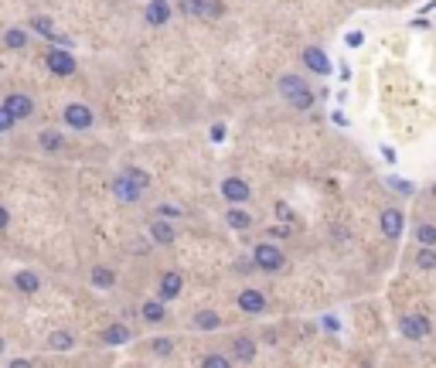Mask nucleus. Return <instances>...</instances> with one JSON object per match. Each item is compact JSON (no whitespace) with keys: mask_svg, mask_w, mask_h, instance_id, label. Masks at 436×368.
I'll list each match as a JSON object with an SVG mask.
<instances>
[{"mask_svg":"<svg viewBox=\"0 0 436 368\" xmlns=\"http://www.w3.org/2000/svg\"><path fill=\"white\" fill-rule=\"evenodd\" d=\"M27 24H31V31H38V34H41V38H48V41H55V38H58V31H55L51 17H45V14H34Z\"/></svg>","mask_w":436,"mask_h":368,"instance_id":"a878e982","label":"nucleus"},{"mask_svg":"<svg viewBox=\"0 0 436 368\" xmlns=\"http://www.w3.org/2000/svg\"><path fill=\"white\" fill-rule=\"evenodd\" d=\"M191 327L194 331H218L222 327V317H218V310H208L205 307V310H194L191 314Z\"/></svg>","mask_w":436,"mask_h":368,"instance_id":"a211bd4d","label":"nucleus"},{"mask_svg":"<svg viewBox=\"0 0 436 368\" xmlns=\"http://www.w3.org/2000/svg\"><path fill=\"white\" fill-rule=\"evenodd\" d=\"M413 239H416V246H436V222H416Z\"/></svg>","mask_w":436,"mask_h":368,"instance_id":"393cba45","label":"nucleus"},{"mask_svg":"<svg viewBox=\"0 0 436 368\" xmlns=\"http://www.w3.org/2000/svg\"><path fill=\"white\" fill-rule=\"evenodd\" d=\"M48 345H51L55 352H72V348H76V334H72V331H51Z\"/></svg>","mask_w":436,"mask_h":368,"instance_id":"bb28decb","label":"nucleus"},{"mask_svg":"<svg viewBox=\"0 0 436 368\" xmlns=\"http://www.w3.org/2000/svg\"><path fill=\"white\" fill-rule=\"evenodd\" d=\"M201 365H205V368H229V365H232V355H222V352H208V355L201 358Z\"/></svg>","mask_w":436,"mask_h":368,"instance_id":"c756f323","label":"nucleus"},{"mask_svg":"<svg viewBox=\"0 0 436 368\" xmlns=\"http://www.w3.org/2000/svg\"><path fill=\"white\" fill-rule=\"evenodd\" d=\"M126 171H130V174H133V178H137V181L144 184V187H150V174H147V171H144V168H126Z\"/></svg>","mask_w":436,"mask_h":368,"instance_id":"4c0bfd02","label":"nucleus"},{"mask_svg":"<svg viewBox=\"0 0 436 368\" xmlns=\"http://www.w3.org/2000/svg\"><path fill=\"white\" fill-rule=\"evenodd\" d=\"M7 225H10V211H7V208H3V205H0V232H3V229H7Z\"/></svg>","mask_w":436,"mask_h":368,"instance_id":"37998d69","label":"nucleus"},{"mask_svg":"<svg viewBox=\"0 0 436 368\" xmlns=\"http://www.w3.org/2000/svg\"><path fill=\"white\" fill-rule=\"evenodd\" d=\"M150 352H154V355H171V352H174V341H171V338H154V341H150Z\"/></svg>","mask_w":436,"mask_h":368,"instance_id":"2f4dec72","label":"nucleus"},{"mask_svg":"<svg viewBox=\"0 0 436 368\" xmlns=\"http://www.w3.org/2000/svg\"><path fill=\"white\" fill-rule=\"evenodd\" d=\"M331 235H334V242H341V246L348 242V229H345V225H334V229H331Z\"/></svg>","mask_w":436,"mask_h":368,"instance_id":"58836bf2","label":"nucleus"},{"mask_svg":"<svg viewBox=\"0 0 436 368\" xmlns=\"http://www.w3.org/2000/svg\"><path fill=\"white\" fill-rule=\"evenodd\" d=\"M109 191L116 194V201H123V205H137V201L144 198V191H147V187L137 181L130 171H123V174H116V178L109 181Z\"/></svg>","mask_w":436,"mask_h":368,"instance_id":"20e7f679","label":"nucleus"},{"mask_svg":"<svg viewBox=\"0 0 436 368\" xmlns=\"http://www.w3.org/2000/svg\"><path fill=\"white\" fill-rule=\"evenodd\" d=\"M300 62H303V69L307 72H314V76H331V58H328V51L321 48V45H307L303 51H300Z\"/></svg>","mask_w":436,"mask_h":368,"instance_id":"1a4fd4ad","label":"nucleus"},{"mask_svg":"<svg viewBox=\"0 0 436 368\" xmlns=\"http://www.w3.org/2000/svg\"><path fill=\"white\" fill-rule=\"evenodd\" d=\"M382 157H385V164H395V161H399V154H395L389 143H382Z\"/></svg>","mask_w":436,"mask_h":368,"instance_id":"ea45409f","label":"nucleus"},{"mask_svg":"<svg viewBox=\"0 0 436 368\" xmlns=\"http://www.w3.org/2000/svg\"><path fill=\"white\" fill-rule=\"evenodd\" d=\"M171 14H174L171 0H150V3L144 7V17H147L150 27H164V24L171 21Z\"/></svg>","mask_w":436,"mask_h":368,"instance_id":"ddd939ff","label":"nucleus"},{"mask_svg":"<svg viewBox=\"0 0 436 368\" xmlns=\"http://www.w3.org/2000/svg\"><path fill=\"white\" fill-rule=\"evenodd\" d=\"M399 334L406 341H426L433 334V321L426 314H420V310H409V314L399 317Z\"/></svg>","mask_w":436,"mask_h":368,"instance_id":"7ed1b4c3","label":"nucleus"},{"mask_svg":"<svg viewBox=\"0 0 436 368\" xmlns=\"http://www.w3.org/2000/svg\"><path fill=\"white\" fill-rule=\"evenodd\" d=\"M276 218H279V222H290V225L297 222V215H293V208H290L286 201H276Z\"/></svg>","mask_w":436,"mask_h":368,"instance_id":"72a5a7b5","label":"nucleus"},{"mask_svg":"<svg viewBox=\"0 0 436 368\" xmlns=\"http://www.w3.org/2000/svg\"><path fill=\"white\" fill-rule=\"evenodd\" d=\"M130 338H133V334H130V327H126V324H119V321H116V324H109V327L102 331V341H106L109 348H123V345H130Z\"/></svg>","mask_w":436,"mask_h":368,"instance_id":"412c9836","label":"nucleus"},{"mask_svg":"<svg viewBox=\"0 0 436 368\" xmlns=\"http://www.w3.org/2000/svg\"><path fill=\"white\" fill-rule=\"evenodd\" d=\"M48 69L58 76V79H69V76H76L79 72V65H76V55H72V48H62V45H51V51H48Z\"/></svg>","mask_w":436,"mask_h":368,"instance_id":"423d86ee","label":"nucleus"},{"mask_svg":"<svg viewBox=\"0 0 436 368\" xmlns=\"http://www.w3.org/2000/svg\"><path fill=\"white\" fill-rule=\"evenodd\" d=\"M433 198H436V184H433Z\"/></svg>","mask_w":436,"mask_h":368,"instance_id":"a18cd8bd","label":"nucleus"},{"mask_svg":"<svg viewBox=\"0 0 436 368\" xmlns=\"http://www.w3.org/2000/svg\"><path fill=\"white\" fill-rule=\"evenodd\" d=\"M10 283H14L17 293H38V290H41V276L34 273V270H17Z\"/></svg>","mask_w":436,"mask_h":368,"instance_id":"6ab92c4d","label":"nucleus"},{"mask_svg":"<svg viewBox=\"0 0 436 368\" xmlns=\"http://www.w3.org/2000/svg\"><path fill=\"white\" fill-rule=\"evenodd\" d=\"M181 290H184V276L177 273V270H164L161 279H157V297L164 300V303H171L181 297Z\"/></svg>","mask_w":436,"mask_h":368,"instance_id":"9b49d317","label":"nucleus"},{"mask_svg":"<svg viewBox=\"0 0 436 368\" xmlns=\"http://www.w3.org/2000/svg\"><path fill=\"white\" fill-rule=\"evenodd\" d=\"M218 191H222V198L229 201V205H246L249 198H253V187L246 178H239V174H229L225 181L218 184Z\"/></svg>","mask_w":436,"mask_h":368,"instance_id":"6e6552de","label":"nucleus"},{"mask_svg":"<svg viewBox=\"0 0 436 368\" xmlns=\"http://www.w3.org/2000/svg\"><path fill=\"white\" fill-rule=\"evenodd\" d=\"M17 119H27V116H34V99L31 95H24V92H7L3 99H0Z\"/></svg>","mask_w":436,"mask_h":368,"instance_id":"f8f14e48","label":"nucleus"},{"mask_svg":"<svg viewBox=\"0 0 436 368\" xmlns=\"http://www.w3.org/2000/svg\"><path fill=\"white\" fill-rule=\"evenodd\" d=\"M14 123H17V116H14V113L0 102V133H10V130H14Z\"/></svg>","mask_w":436,"mask_h":368,"instance_id":"473e14b6","label":"nucleus"},{"mask_svg":"<svg viewBox=\"0 0 436 368\" xmlns=\"http://www.w3.org/2000/svg\"><path fill=\"white\" fill-rule=\"evenodd\" d=\"M157 215L161 218H181V208L177 205H157Z\"/></svg>","mask_w":436,"mask_h":368,"instance_id":"c9c22d12","label":"nucleus"},{"mask_svg":"<svg viewBox=\"0 0 436 368\" xmlns=\"http://www.w3.org/2000/svg\"><path fill=\"white\" fill-rule=\"evenodd\" d=\"M253 263H256V270L260 273H283L286 270V253L276 246V239H266L260 242L256 249H253Z\"/></svg>","mask_w":436,"mask_h":368,"instance_id":"f03ea898","label":"nucleus"},{"mask_svg":"<svg viewBox=\"0 0 436 368\" xmlns=\"http://www.w3.org/2000/svg\"><path fill=\"white\" fill-rule=\"evenodd\" d=\"M89 283H92V290H113L116 286V270L106 266V263H95L89 270Z\"/></svg>","mask_w":436,"mask_h":368,"instance_id":"4468645a","label":"nucleus"},{"mask_svg":"<svg viewBox=\"0 0 436 368\" xmlns=\"http://www.w3.org/2000/svg\"><path fill=\"white\" fill-rule=\"evenodd\" d=\"M211 140H215V143H222V140H225V126H222V123H218V126H211Z\"/></svg>","mask_w":436,"mask_h":368,"instance_id":"a19ab883","label":"nucleus"},{"mask_svg":"<svg viewBox=\"0 0 436 368\" xmlns=\"http://www.w3.org/2000/svg\"><path fill=\"white\" fill-rule=\"evenodd\" d=\"M256 341L253 338H236L232 341V348H229V355H232V362H239V365H246V362H256Z\"/></svg>","mask_w":436,"mask_h":368,"instance_id":"2eb2a0df","label":"nucleus"},{"mask_svg":"<svg viewBox=\"0 0 436 368\" xmlns=\"http://www.w3.org/2000/svg\"><path fill=\"white\" fill-rule=\"evenodd\" d=\"M150 239L157 246H174L177 232H174V225H171V218H161L157 215V222H150Z\"/></svg>","mask_w":436,"mask_h":368,"instance_id":"dca6fc26","label":"nucleus"},{"mask_svg":"<svg viewBox=\"0 0 436 368\" xmlns=\"http://www.w3.org/2000/svg\"><path fill=\"white\" fill-rule=\"evenodd\" d=\"M3 45H7L10 51H24V48L31 45V38H27L24 27H7V31H3Z\"/></svg>","mask_w":436,"mask_h":368,"instance_id":"5701e85b","label":"nucleus"},{"mask_svg":"<svg viewBox=\"0 0 436 368\" xmlns=\"http://www.w3.org/2000/svg\"><path fill=\"white\" fill-rule=\"evenodd\" d=\"M3 348H7V341H3V338H0V355H3Z\"/></svg>","mask_w":436,"mask_h":368,"instance_id":"c03bdc74","label":"nucleus"},{"mask_svg":"<svg viewBox=\"0 0 436 368\" xmlns=\"http://www.w3.org/2000/svg\"><path fill=\"white\" fill-rule=\"evenodd\" d=\"M378 229H382V235H385L389 242H395V239L406 232V211H402L399 205H385V208L378 211Z\"/></svg>","mask_w":436,"mask_h":368,"instance_id":"39448f33","label":"nucleus"},{"mask_svg":"<svg viewBox=\"0 0 436 368\" xmlns=\"http://www.w3.org/2000/svg\"><path fill=\"white\" fill-rule=\"evenodd\" d=\"M321 327H324L328 334H338V331H341V321H338L334 314H324V317H321Z\"/></svg>","mask_w":436,"mask_h":368,"instance_id":"f704fd0d","label":"nucleus"},{"mask_svg":"<svg viewBox=\"0 0 436 368\" xmlns=\"http://www.w3.org/2000/svg\"><path fill=\"white\" fill-rule=\"evenodd\" d=\"M140 317H144L147 324H164V321H168V303H164L161 297H154V300H144V307H140Z\"/></svg>","mask_w":436,"mask_h":368,"instance_id":"f3484780","label":"nucleus"},{"mask_svg":"<svg viewBox=\"0 0 436 368\" xmlns=\"http://www.w3.org/2000/svg\"><path fill=\"white\" fill-rule=\"evenodd\" d=\"M266 235H269V239H276V242H283V239H290V235H293V229H290V222H283V225H269V229H266Z\"/></svg>","mask_w":436,"mask_h":368,"instance_id":"7c9ffc66","label":"nucleus"},{"mask_svg":"<svg viewBox=\"0 0 436 368\" xmlns=\"http://www.w3.org/2000/svg\"><path fill=\"white\" fill-rule=\"evenodd\" d=\"M236 303H239V310H242L246 317H260V314H266V307H269L266 293H262V290H256V286H246V290H239Z\"/></svg>","mask_w":436,"mask_h":368,"instance_id":"9d476101","label":"nucleus"},{"mask_svg":"<svg viewBox=\"0 0 436 368\" xmlns=\"http://www.w3.org/2000/svg\"><path fill=\"white\" fill-rule=\"evenodd\" d=\"M225 222H229V229H236V232H249V229H253V215H249L242 205H232V208L225 211Z\"/></svg>","mask_w":436,"mask_h":368,"instance_id":"aec40b11","label":"nucleus"},{"mask_svg":"<svg viewBox=\"0 0 436 368\" xmlns=\"http://www.w3.org/2000/svg\"><path fill=\"white\" fill-rule=\"evenodd\" d=\"M361 41H365L361 31H348V34H345V45H348V48H361Z\"/></svg>","mask_w":436,"mask_h":368,"instance_id":"e433bc0d","label":"nucleus"},{"mask_svg":"<svg viewBox=\"0 0 436 368\" xmlns=\"http://www.w3.org/2000/svg\"><path fill=\"white\" fill-rule=\"evenodd\" d=\"M62 123L69 126V130H92L95 126V113L89 109L86 102H69L65 109H62Z\"/></svg>","mask_w":436,"mask_h":368,"instance_id":"0eeeda50","label":"nucleus"},{"mask_svg":"<svg viewBox=\"0 0 436 368\" xmlns=\"http://www.w3.org/2000/svg\"><path fill=\"white\" fill-rule=\"evenodd\" d=\"M177 7H181L184 17H208L211 0H177Z\"/></svg>","mask_w":436,"mask_h":368,"instance_id":"b1692460","label":"nucleus"},{"mask_svg":"<svg viewBox=\"0 0 436 368\" xmlns=\"http://www.w3.org/2000/svg\"><path fill=\"white\" fill-rule=\"evenodd\" d=\"M276 89H279V95H283V99H286L293 109H300V113L314 109V102H317V95H314V89L307 86V79H303V76H297V72L279 76Z\"/></svg>","mask_w":436,"mask_h":368,"instance_id":"f257e3e1","label":"nucleus"},{"mask_svg":"<svg viewBox=\"0 0 436 368\" xmlns=\"http://www.w3.org/2000/svg\"><path fill=\"white\" fill-rule=\"evenodd\" d=\"M331 119H334V123H338V126H348V116H345V113H341V109H334V113H331Z\"/></svg>","mask_w":436,"mask_h":368,"instance_id":"79ce46f5","label":"nucleus"},{"mask_svg":"<svg viewBox=\"0 0 436 368\" xmlns=\"http://www.w3.org/2000/svg\"><path fill=\"white\" fill-rule=\"evenodd\" d=\"M38 147H41L45 154H58V150L65 147V137H62L58 130H41V133H38Z\"/></svg>","mask_w":436,"mask_h":368,"instance_id":"4be33fe9","label":"nucleus"},{"mask_svg":"<svg viewBox=\"0 0 436 368\" xmlns=\"http://www.w3.org/2000/svg\"><path fill=\"white\" fill-rule=\"evenodd\" d=\"M385 181H389V187H392V191H399L402 198H413V194H416V187L406 181V178H399V174H389Z\"/></svg>","mask_w":436,"mask_h":368,"instance_id":"c85d7f7f","label":"nucleus"},{"mask_svg":"<svg viewBox=\"0 0 436 368\" xmlns=\"http://www.w3.org/2000/svg\"><path fill=\"white\" fill-rule=\"evenodd\" d=\"M416 266L426 270V273H433L436 270V246H420V249H416Z\"/></svg>","mask_w":436,"mask_h":368,"instance_id":"cd10ccee","label":"nucleus"}]
</instances>
